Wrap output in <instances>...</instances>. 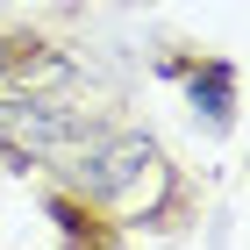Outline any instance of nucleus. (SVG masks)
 Segmentation results:
<instances>
[{
	"label": "nucleus",
	"mask_w": 250,
	"mask_h": 250,
	"mask_svg": "<svg viewBox=\"0 0 250 250\" xmlns=\"http://www.w3.org/2000/svg\"><path fill=\"white\" fill-rule=\"evenodd\" d=\"M193 100H208V115H214V122H229V100H236V79H229V64H208V72L193 79Z\"/></svg>",
	"instance_id": "obj_3"
},
{
	"label": "nucleus",
	"mask_w": 250,
	"mask_h": 250,
	"mask_svg": "<svg viewBox=\"0 0 250 250\" xmlns=\"http://www.w3.org/2000/svg\"><path fill=\"white\" fill-rule=\"evenodd\" d=\"M0 143L15 157H64L72 143H86V122L50 100H0Z\"/></svg>",
	"instance_id": "obj_2"
},
{
	"label": "nucleus",
	"mask_w": 250,
	"mask_h": 250,
	"mask_svg": "<svg viewBox=\"0 0 250 250\" xmlns=\"http://www.w3.org/2000/svg\"><path fill=\"white\" fill-rule=\"evenodd\" d=\"M7 64H15V50H7V43H0V72H7Z\"/></svg>",
	"instance_id": "obj_4"
},
{
	"label": "nucleus",
	"mask_w": 250,
	"mask_h": 250,
	"mask_svg": "<svg viewBox=\"0 0 250 250\" xmlns=\"http://www.w3.org/2000/svg\"><path fill=\"white\" fill-rule=\"evenodd\" d=\"M86 179H93V193H100L115 214H129V222L157 214V208H165V193H172L165 157H157V143H143V136H115V143H100L93 165H86Z\"/></svg>",
	"instance_id": "obj_1"
}]
</instances>
